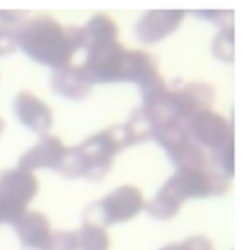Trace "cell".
I'll use <instances>...</instances> for the list:
<instances>
[{
    "mask_svg": "<svg viewBox=\"0 0 246 250\" xmlns=\"http://www.w3.org/2000/svg\"><path fill=\"white\" fill-rule=\"evenodd\" d=\"M48 250H75L73 231H56V233H52Z\"/></svg>",
    "mask_w": 246,
    "mask_h": 250,
    "instance_id": "cell-22",
    "label": "cell"
},
{
    "mask_svg": "<svg viewBox=\"0 0 246 250\" xmlns=\"http://www.w3.org/2000/svg\"><path fill=\"white\" fill-rule=\"evenodd\" d=\"M183 20V10H150L141 16L135 25V33L141 42L156 44L175 31Z\"/></svg>",
    "mask_w": 246,
    "mask_h": 250,
    "instance_id": "cell-9",
    "label": "cell"
},
{
    "mask_svg": "<svg viewBox=\"0 0 246 250\" xmlns=\"http://www.w3.org/2000/svg\"><path fill=\"white\" fill-rule=\"evenodd\" d=\"M52 91L69 100H83L92 91L94 81L83 65H65L52 71Z\"/></svg>",
    "mask_w": 246,
    "mask_h": 250,
    "instance_id": "cell-11",
    "label": "cell"
},
{
    "mask_svg": "<svg viewBox=\"0 0 246 250\" xmlns=\"http://www.w3.org/2000/svg\"><path fill=\"white\" fill-rule=\"evenodd\" d=\"M63 152H65V146L58 137L44 135V137L39 139V143L33 148H29L23 156L20 158L18 167L31 171V173L35 169H56Z\"/></svg>",
    "mask_w": 246,
    "mask_h": 250,
    "instance_id": "cell-12",
    "label": "cell"
},
{
    "mask_svg": "<svg viewBox=\"0 0 246 250\" xmlns=\"http://www.w3.org/2000/svg\"><path fill=\"white\" fill-rule=\"evenodd\" d=\"M198 18H206V20H212L214 23H219L221 18H233L231 12H214V10H204V12H194Z\"/></svg>",
    "mask_w": 246,
    "mask_h": 250,
    "instance_id": "cell-25",
    "label": "cell"
},
{
    "mask_svg": "<svg viewBox=\"0 0 246 250\" xmlns=\"http://www.w3.org/2000/svg\"><path fill=\"white\" fill-rule=\"evenodd\" d=\"M16 41L29 58L52 69L69 65L73 54L89 42L85 27H63L46 14L21 23L16 29Z\"/></svg>",
    "mask_w": 246,
    "mask_h": 250,
    "instance_id": "cell-1",
    "label": "cell"
},
{
    "mask_svg": "<svg viewBox=\"0 0 246 250\" xmlns=\"http://www.w3.org/2000/svg\"><path fill=\"white\" fill-rule=\"evenodd\" d=\"M16 46H18V41H16V29L4 27V25L0 23V56L14 52V50H16Z\"/></svg>",
    "mask_w": 246,
    "mask_h": 250,
    "instance_id": "cell-24",
    "label": "cell"
},
{
    "mask_svg": "<svg viewBox=\"0 0 246 250\" xmlns=\"http://www.w3.org/2000/svg\"><path fill=\"white\" fill-rule=\"evenodd\" d=\"M12 108L18 122L33 133L44 137L52 129V124H54L52 110L48 108V104H44L39 96H35L29 91H21L16 94Z\"/></svg>",
    "mask_w": 246,
    "mask_h": 250,
    "instance_id": "cell-8",
    "label": "cell"
},
{
    "mask_svg": "<svg viewBox=\"0 0 246 250\" xmlns=\"http://www.w3.org/2000/svg\"><path fill=\"white\" fill-rule=\"evenodd\" d=\"M4 120H2V118H0V135H2V133H4Z\"/></svg>",
    "mask_w": 246,
    "mask_h": 250,
    "instance_id": "cell-26",
    "label": "cell"
},
{
    "mask_svg": "<svg viewBox=\"0 0 246 250\" xmlns=\"http://www.w3.org/2000/svg\"><path fill=\"white\" fill-rule=\"evenodd\" d=\"M56 171L60 175H63V177H67V179L85 177V164H83V158L79 154L77 146H73V148H67L65 146V152L62 156Z\"/></svg>",
    "mask_w": 246,
    "mask_h": 250,
    "instance_id": "cell-17",
    "label": "cell"
},
{
    "mask_svg": "<svg viewBox=\"0 0 246 250\" xmlns=\"http://www.w3.org/2000/svg\"><path fill=\"white\" fill-rule=\"evenodd\" d=\"M169 160L173 162V166L177 167V171H183V169H208L210 166V160L204 154V150L194 145L190 139L181 143L179 146H175L173 150L167 152Z\"/></svg>",
    "mask_w": 246,
    "mask_h": 250,
    "instance_id": "cell-14",
    "label": "cell"
},
{
    "mask_svg": "<svg viewBox=\"0 0 246 250\" xmlns=\"http://www.w3.org/2000/svg\"><path fill=\"white\" fill-rule=\"evenodd\" d=\"M160 250H214V243L204 235H194V237H188L181 243L165 245Z\"/></svg>",
    "mask_w": 246,
    "mask_h": 250,
    "instance_id": "cell-21",
    "label": "cell"
},
{
    "mask_svg": "<svg viewBox=\"0 0 246 250\" xmlns=\"http://www.w3.org/2000/svg\"><path fill=\"white\" fill-rule=\"evenodd\" d=\"M177 91L183 98L184 106L188 108L190 116H194L198 112H204V110H210L215 100L214 87L204 83V81H190Z\"/></svg>",
    "mask_w": 246,
    "mask_h": 250,
    "instance_id": "cell-13",
    "label": "cell"
},
{
    "mask_svg": "<svg viewBox=\"0 0 246 250\" xmlns=\"http://www.w3.org/2000/svg\"><path fill=\"white\" fill-rule=\"evenodd\" d=\"M87 33V46L89 44H100V42H112L118 41V25L108 14H94L89 23L85 25Z\"/></svg>",
    "mask_w": 246,
    "mask_h": 250,
    "instance_id": "cell-15",
    "label": "cell"
},
{
    "mask_svg": "<svg viewBox=\"0 0 246 250\" xmlns=\"http://www.w3.org/2000/svg\"><path fill=\"white\" fill-rule=\"evenodd\" d=\"M129 146H133V137L125 124L102 129L85 139L77 146L85 164V179L100 181L110 171L114 158Z\"/></svg>",
    "mask_w": 246,
    "mask_h": 250,
    "instance_id": "cell-4",
    "label": "cell"
},
{
    "mask_svg": "<svg viewBox=\"0 0 246 250\" xmlns=\"http://www.w3.org/2000/svg\"><path fill=\"white\" fill-rule=\"evenodd\" d=\"M85 69L94 83L131 81L137 87L158 73V63L144 50H127L118 41L89 44Z\"/></svg>",
    "mask_w": 246,
    "mask_h": 250,
    "instance_id": "cell-3",
    "label": "cell"
},
{
    "mask_svg": "<svg viewBox=\"0 0 246 250\" xmlns=\"http://www.w3.org/2000/svg\"><path fill=\"white\" fill-rule=\"evenodd\" d=\"M39 181L35 173L12 167L0 173V223L14 225L27 212V204L37 196Z\"/></svg>",
    "mask_w": 246,
    "mask_h": 250,
    "instance_id": "cell-6",
    "label": "cell"
},
{
    "mask_svg": "<svg viewBox=\"0 0 246 250\" xmlns=\"http://www.w3.org/2000/svg\"><path fill=\"white\" fill-rule=\"evenodd\" d=\"M229 188L231 179L215 169H183L164 183L160 192L144 204V210L150 218L165 221L179 214L184 200L223 196Z\"/></svg>",
    "mask_w": 246,
    "mask_h": 250,
    "instance_id": "cell-2",
    "label": "cell"
},
{
    "mask_svg": "<svg viewBox=\"0 0 246 250\" xmlns=\"http://www.w3.org/2000/svg\"><path fill=\"white\" fill-rule=\"evenodd\" d=\"M125 125H127V129L133 137V145H139V143H144V141L152 139V125L148 122L143 106L133 112V116L129 118V122Z\"/></svg>",
    "mask_w": 246,
    "mask_h": 250,
    "instance_id": "cell-18",
    "label": "cell"
},
{
    "mask_svg": "<svg viewBox=\"0 0 246 250\" xmlns=\"http://www.w3.org/2000/svg\"><path fill=\"white\" fill-rule=\"evenodd\" d=\"M214 164L217 167L215 171L223 173L229 179L233 177V171H235V166H233V141H229L221 148L214 150Z\"/></svg>",
    "mask_w": 246,
    "mask_h": 250,
    "instance_id": "cell-20",
    "label": "cell"
},
{
    "mask_svg": "<svg viewBox=\"0 0 246 250\" xmlns=\"http://www.w3.org/2000/svg\"><path fill=\"white\" fill-rule=\"evenodd\" d=\"M144 196L135 185H123L114 192L89 204L83 212V221L96 227H108L112 223H122L137 218L144 210Z\"/></svg>",
    "mask_w": 246,
    "mask_h": 250,
    "instance_id": "cell-5",
    "label": "cell"
},
{
    "mask_svg": "<svg viewBox=\"0 0 246 250\" xmlns=\"http://www.w3.org/2000/svg\"><path fill=\"white\" fill-rule=\"evenodd\" d=\"M75 250H110V237L104 227H96L83 223L77 231H73Z\"/></svg>",
    "mask_w": 246,
    "mask_h": 250,
    "instance_id": "cell-16",
    "label": "cell"
},
{
    "mask_svg": "<svg viewBox=\"0 0 246 250\" xmlns=\"http://www.w3.org/2000/svg\"><path fill=\"white\" fill-rule=\"evenodd\" d=\"M186 133L190 137V141L194 145H198L200 148H210L217 150L223 145H227L229 141H233V131L231 124L217 112L212 110H204L194 114L186 124Z\"/></svg>",
    "mask_w": 246,
    "mask_h": 250,
    "instance_id": "cell-7",
    "label": "cell"
},
{
    "mask_svg": "<svg viewBox=\"0 0 246 250\" xmlns=\"http://www.w3.org/2000/svg\"><path fill=\"white\" fill-rule=\"evenodd\" d=\"M14 231L23 250H48L54 233L48 218L41 212H25L14 223Z\"/></svg>",
    "mask_w": 246,
    "mask_h": 250,
    "instance_id": "cell-10",
    "label": "cell"
},
{
    "mask_svg": "<svg viewBox=\"0 0 246 250\" xmlns=\"http://www.w3.org/2000/svg\"><path fill=\"white\" fill-rule=\"evenodd\" d=\"M27 12H18V10H2L0 12V23L10 29H18L21 23H25Z\"/></svg>",
    "mask_w": 246,
    "mask_h": 250,
    "instance_id": "cell-23",
    "label": "cell"
},
{
    "mask_svg": "<svg viewBox=\"0 0 246 250\" xmlns=\"http://www.w3.org/2000/svg\"><path fill=\"white\" fill-rule=\"evenodd\" d=\"M212 52L215 58H219L221 62L231 63L235 58L233 52V27H221V31L215 35L214 42H212Z\"/></svg>",
    "mask_w": 246,
    "mask_h": 250,
    "instance_id": "cell-19",
    "label": "cell"
}]
</instances>
